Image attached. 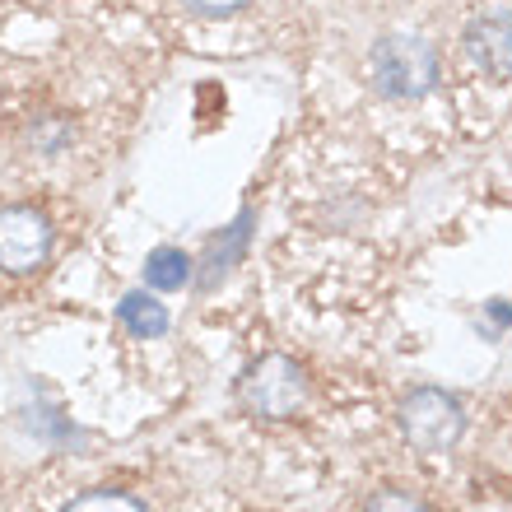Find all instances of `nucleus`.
<instances>
[{"label": "nucleus", "mask_w": 512, "mask_h": 512, "mask_svg": "<svg viewBox=\"0 0 512 512\" xmlns=\"http://www.w3.org/2000/svg\"><path fill=\"white\" fill-rule=\"evenodd\" d=\"M396 424H401L405 443L424 452V457H438V452H452L466 433V410L452 391L443 387H415L405 391L401 405H396Z\"/></svg>", "instance_id": "nucleus-3"}, {"label": "nucleus", "mask_w": 512, "mask_h": 512, "mask_svg": "<svg viewBox=\"0 0 512 512\" xmlns=\"http://www.w3.org/2000/svg\"><path fill=\"white\" fill-rule=\"evenodd\" d=\"M191 14H201V19H229L247 5V0H182Z\"/></svg>", "instance_id": "nucleus-11"}, {"label": "nucleus", "mask_w": 512, "mask_h": 512, "mask_svg": "<svg viewBox=\"0 0 512 512\" xmlns=\"http://www.w3.org/2000/svg\"><path fill=\"white\" fill-rule=\"evenodd\" d=\"M466 61H471L489 84H508L512 80V14L508 10H489L466 28Z\"/></svg>", "instance_id": "nucleus-5"}, {"label": "nucleus", "mask_w": 512, "mask_h": 512, "mask_svg": "<svg viewBox=\"0 0 512 512\" xmlns=\"http://www.w3.org/2000/svg\"><path fill=\"white\" fill-rule=\"evenodd\" d=\"M247 233H252V210H243V215L233 219L229 229L219 233L215 243H210V252H205V261H201V289H215L224 275H229L238 261H243V252H247Z\"/></svg>", "instance_id": "nucleus-6"}, {"label": "nucleus", "mask_w": 512, "mask_h": 512, "mask_svg": "<svg viewBox=\"0 0 512 512\" xmlns=\"http://www.w3.org/2000/svg\"><path fill=\"white\" fill-rule=\"evenodd\" d=\"M61 512H149V508L126 489H84L80 499H70Z\"/></svg>", "instance_id": "nucleus-9"}, {"label": "nucleus", "mask_w": 512, "mask_h": 512, "mask_svg": "<svg viewBox=\"0 0 512 512\" xmlns=\"http://www.w3.org/2000/svg\"><path fill=\"white\" fill-rule=\"evenodd\" d=\"M364 512H429V508H424L415 494H405V489H378Z\"/></svg>", "instance_id": "nucleus-10"}, {"label": "nucleus", "mask_w": 512, "mask_h": 512, "mask_svg": "<svg viewBox=\"0 0 512 512\" xmlns=\"http://www.w3.org/2000/svg\"><path fill=\"white\" fill-rule=\"evenodd\" d=\"M56 243L52 219L38 205H0V270L5 275H33L47 266Z\"/></svg>", "instance_id": "nucleus-4"}, {"label": "nucleus", "mask_w": 512, "mask_h": 512, "mask_svg": "<svg viewBox=\"0 0 512 512\" xmlns=\"http://www.w3.org/2000/svg\"><path fill=\"white\" fill-rule=\"evenodd\" d=\"M191 261L182 247H154L145 256V284L154 294H177V289H187L191 284Z\"/></svg>", "instance_id": "nucleus-8"}, {"label": "nucleus", "mask_w": 512, "mask_h": 512, "mask_svg": "<svg viewBox=\"0 0 512 512\" xmlns=\"http://www.w3.org/2000/svg\"><path fill=\"white\" fill-rule=\"evenodd\" d=\"M117 317H122V326L131 331V336H140V340H159L163 331L173 326L168 308H163L154 294H145V289H131V294L117 303Z\"/></svg>", "instance_id": "nucleus-7"}, {"label": "nucleus", "mask_w": 512, "mask_h": 512, "mask_svg": "<svg viewBox=\"0 0 512 512\" xmlns=\"http://www.w3.org/2000/svg\"><path fill=\"white\" fill-rule=\"evenodd\" d=\"M238 401L247 415L284 424V419L303 415V405H308V373L289 354H261L238 382Z\"/></svg>", "instance_id": "nucleus-1"}, {"label": "nucleus", "mask_w": 512, "mask_h": 512, "mask_svg": "<svg viewBox=\"0 0 512 512\" xmlns=\"http://www.w3.org/2000/svg\"><path fill=\"white\" fill-rule=\"evenodd\" d=\"M368 75H373V89L387 98H401V103H415L438 84V52L433 42L410 38V33H391L373 47L368 56Z\"/></svg>", "instance_id": "nucleus-2"}]
</instances>
